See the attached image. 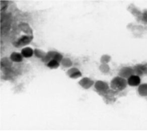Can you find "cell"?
Masks as SVG:
<instances>
[{"mask_svg":"<svg viewBox=\"0 0 147 131\" xmlns=\"http://www.w3.org/2000/svg\"><path fill=\"white\" fill-rule=\"evenodd\" d=\"M94 87L98 92L100 93H106L110 89L109 84L102 80L97 81L94 84Z\"/></svg>","mask_w":147,"mask_h":131,"instance_id":"cell-3","label":"cell"},{"mask_svg":"<svg viewBox=\"0 0 147 131\" xmlns=\"http://www.w3.org/2000/svg\"><path fill=\"white\" fill-rule=\"evenodd\" d=\"M47 53H45V51H43V50L38 49H35L34 50V55L37 58H39L41 59L45 57Z\"/></svg>","mask_w":147,"mask_h":131,"instance_id":"cell-15","label":"cell"},{"mask_svg":"<svg viewBox=\"0 0 147 131\" xmlns=\"http://www.w3.org/2000/svg\"><path fill=\"white\" fill-rule=\"evenodd\" d=\"M60 63L55 59H51V61L47 63V67L51 69H56L59 68L60 65Z\"/></svg>","mask_w":147,"mask_h":131,"instance_id":"cell-13","label":"cell"},{"mask_svg":"<svg viewBox=\"0 0 147 131\" xmlns=\"http://www.w3.org/2000/svg\"><path fill=\"white\" fill-rule=\"evenodd\" d=\"M82 73L80 70H78V71L75 72L73 74H71V76H69V77L71 79H77L79 78H80L81 77H82Z\"/></svg>","mask_w":147,"mask_h":131,"instance_id":"cell-18","label":"cell"},{"mask_svg":"<svg viewBox=\"0 0 147 131\" xmlns=\"http://www.w3.org/2000/svg\"><path fill=\"white\" fill-rule=\"evenodd\" d=\"M127 86L128 83L127 79L119 76L114 77L110 82V88L116 91H121L125 90Z\"/></svg>","mask_w":147,"mask_h":131,"instance_id":"cell-1","label":"cell"},{"mask_svg":"<svg viewBox=\"0 0 147 131\" xmlns=\"http://www.w3.org/2000/svg\"><path fill=\"white\" fill-rule=\"evenodd\" d=\"M143 66H144V73L145 75L147 76V63L143 64Z\"/></svg>","mask_w":147,"mask_h":131,"instance_id":"cell-20","label":"cell"},{"mask_svg":"<svg viewBox=\"0 0 147 131\" xmlns=\"http://www.w3.org/2000/svg\"><path fill=\"white\" fill-rule=\"evenodd\" d=\"M134 74V71L133 67L126 66L121 68L118 73V76L125 79H129L131 76H133Z\"/></svg>","mask_w":147,"mask_h":131,"instance_id":"cell-2","label":"cell"},{"mask_svg":"<svg viewBox=\"0 0 147 131\" xmlns=\"http://www.w3.org/2000/svg\"><path fill=\"white\" fill-rule=\"evenodd\" d=\"M32 36H22V37L19 38L17 41H14L13 45L16 47H21L25 45H28L32 40Z\"/></svg>","mask_w":147,"mask_h":131,"instance_id":"cell-4","label":"cell"},{"mask_svg":"<svg viewBox=\"0 0 147 131\" xmlns=\"http://www.w3.org/2000/svg\"><path fill=\"white\" fill-rule=\"evenodd\" d=\"M95 84L93 80L88 77H84L82 78L79 82V84L85 89H89Z\"/></svg>","mask_w":147,"mask_h":131,"instance_id":"cell-5","label":"cell"},{"mask_svg":"<svg viewBox=\"0 0 147 131\" xmlns=\"http://www.w3.org/2000/svg\"><path fill=\"white\" fill-rule=\"evenodd\" d=\"M79 69H78V68H71L69 69V70H67V75L69 76L71 75V74H73L75 72H77V71H78Z\"/></svg>","mask_w":147,"mask_h":131,"instance_id":"cell-19","label":"cell"},{"mask_svg":"<svg viewBox=\"0 0 147 131\" xmlns=\"http://www.w3.org/2000/svg\"><path fill=\"white\" fill-rule=\"evenodd\" d=\"M23 56L21 53L18 52H13L11 54L10 59L12 61L15 63H20L22 61L23 59Z\"/></svg>","mask_w":147,"mask_h":131,"instance_id":"cell-8","label":"cell"},{"mask_svg":"<svg viewBox=\"0 0 147 131\" xmlns=\"http://www.w3.org/2000/svg\"><path fill=\"white\" fill-rule=\"evenodd\" d=\"M99 69L102 73L107 74L110 71V68L108 63H101L99 66Z\"/></svg>","mask_w":147,"mask_h":131,"instance_id":"cell-14","label":"cell"},{"mask_svg":"<svg viewBox=\"0 0 147 131\" xmlns=\"http://www.w3.org/2000/svg\"><path fill=\"white\" fill-rule=\"evenodd\" d=\"M12 61L10 59H9L8 58L4 57L1 61V66L4 67H10L12 65Z\"/></svg>","mask_w":147,"mask_h":131,"instance_id":"cell-17","label":"cell"},{"mask_svg":"<svg viewBox=\"0 0 147 131\" xmlns=\"http://www.w3.org/2000/svg\"><path fill=\"white\" fill-rule=\"evenodd\" d=\"M133 68L134 71V74L136 75L141 77L143 76V75H144L143 64H141V63L137 64L133 67Z\"/></svg>","mask_w":147,"mask_h":131,"instance_id":"cell-10","label":"cell"},{"mask_svg":"<svg viewBox=\"0 0 147 131\" xmlns=\"http://www.w3.org/2000/svg\"><path fill=\"white\" fill-rule=\"evenodd\" d=\"M21 53L23 57L29 58L34 55V50L30 47H25L21 50Z\"/></svg>","mask_w":147,"mask_h":131,"instance_id":"cell-9","label":"cell"},{"mask_svg":"<svg viewBox=\"0 0 147 131\" xmlns=\"http://www.w3.org/2000/svg\"><path fill=\"white\" fill-rule=\"evenodd\" d=\"M49 58L51 59H55L59 62H61L62 59H63V55L55 51H49L47 53Z\"/></svg>","mask_w":147,"mask_h":131,"instance_id":"cell-7","label":"cell"},{"mask_svg":"<svg viewBox=\"0 0 147 131\" xmlns=\"http://www.w3.org/2000/svg\"><path fill=\"white\" fill-rule=\"evenodd\" d=\"M111 59V57L108 55H103L100 58L101 63H108Z\"/></svg>","mask_w":147,"mask_h":131,"instance_id":"cell-16","label":"cell"},{"mask_svg":"<svg viewBox=\"0 0 147 131\" xmlns=\"http://www.w3.org/2000/svg\"><path fill=\"white\" fill-rule=\"evenodd\" d=\"M60 63L65 68H70L73 65V62L69 57H63Z\"/></svg>","mask_w":147,"mask_h":131,"instance_id":"cell-12","label":"cell"},{"mask_svg":"<svg viewBox=\"0 0 147 131\" xmlns=\"http://www.w3.org/2000/svg\"><path fill=\"white\" fill-rule=\"evenodd\" d=\"M127 83L129 86L131 87H136L139 86L141 83V77L136 75H134L131 76L129 79H127Z\"/></svg>","mask_w":147,"mask_h":131,"instance_id":"cell-6","label":"cell"},{"mask_svg":"<svg viewBox=\"0 0 147 131\" xmlns=\"http://www.w3.org/2000/svg\"><path fill=\"white\" fill-rule=\"evenodd\" d=\"M138 92L140 96L147 97V83L140 84L138 88Z\"/></svg>","mask_w":147,"mask_h":131,"instance_id":"cell-11","label":"cell"}]
</instances>
